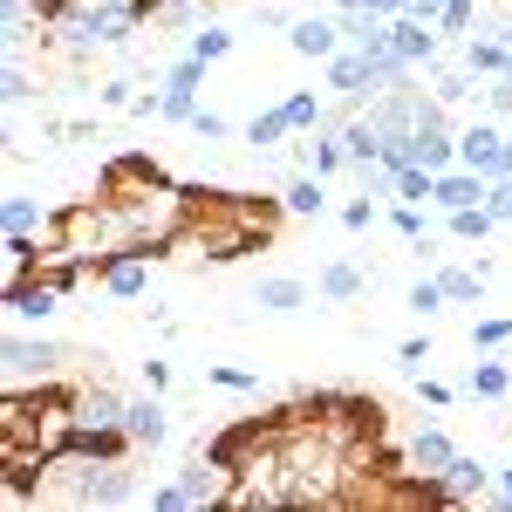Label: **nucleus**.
I'll list each match as a JSON object with an SVG mask.
<instances>
[{"instance_id": "obj_16", "label": "nucleus", "mask_w": 512, "mask_h": 512, "mask_svg": "<svg viewBox=\"0 0 512 512\" xmlns=\"http://www.w3.org/2000/svg\"><path fill=\"white\" fill-rule=\"evenodd\" d=\"M123 410H130V396H117V383H82L76 390V424H123Z\"/></svg>"}, {"instance_id": "obj_46", "label": "nucleus", "mask_w": 512, "mask_h": 512, "mask_svg": "<svg viewBox=\"0 0 512 512\" xmlns=\"http://www.w3.org/2000/svg\"><path fill=\"white\" fill-rule=\"evenodd\" d=\"M492 499H499V506H512V465L499 472V485H492Z\"/></svg>"}, {"instance_id": "obj_28", "label": "nucleus", "mask_w": 512, "mask_h": 512, "mask_svg": "<svg viewBox=\"0 0 512 512\" xmlns=\"http://www.w3.org/2000/svg\"><path fill=\"white\" fill-rule=\"evenodd\" d=\"M185 55H198L205 69H212V62H226V55H233V28H219V21L192 28V48H185Z\"/></svg>"}, {"instance_id": "obj_2", "label": "nucleus", "mask_w": 512, "mask_h": 512, "mask_svg": "<svg viewBox=\"0 0 512 512\" xmlns=\"http://www.w3.org/2000/svg\"><path fill=\"white\" fill-rule=\"evenodd\" d=\"M62 362H69V349L62 342H48V335H7L0 342V390H41V383H55L62 376Z\"/></svg>"}, {"instance_id": "obj_7", "label": "nucleus", "mask_w": 512, "mask_h": 512, "mask_svg": "<svg viewBox=\"0 0 512 512\" xmlns=\"http://www.w3.org/2000/svg\"><path fill=\"white\" fill-rule=\"evenodd\" d=\"M390 48L410 62V69H431L437 55H444V35H437V21H417V14H396L390 21Z\"/></svg>"}, {"instance_id": "obj_36", "label": "nucleus", "mask_w": 512, "mask_h": 512, "mask_svg": "<svg viewBox=\"0 0 512 512\" xmlns=\"http://www.w3.org/2000/svg\"><path fill=\"white\" fill-rule=\"evenodd\" d=\"M205 376H212L219 390H260V376H253V369H233V362H212Z\"/></svg>"}, {"instance_id": "obj_27", "label": "nucleus", "mask_w": 512, "mask_h": 512, "mask_svg": "<svg viewBox=\"0 0 512 512\" xmlns=\"http://www.w3.org/2000/svg\"><path fill=\"white\" fill-rule=\"evenodd\" d=\"M417 164L424 171H451L458 164V137L451 130H417Z\"/></svg>"}, {"instance_id": "obj_24", "label": "nucleus", "mask_w": 512, "mask_h": 512, "mask_svg": "<svg viewBox=\"0 0 512 512\" xmlns=\"http://www.w3.org/2000/svg\"><path fill=\"white\" fill-rule=\"evenodd\" d=\"M478 21H485V14H478V0H444V14H437V35H444V41H472V35H478Z\"/></svg>"}, {"instance_id": "obj_17", "label": "nucleus", "mask_w": 512, "mask_h": 512, "mask_svg": "<svg viewBox=\"0 0 512 512\" xmlns=\"http://www.w3.org/2000/svg\"><path fill=\"white\" fill-rule=\"evenodd\" d=\"M465 396H478V403H506V396H512V362L485 349L472 362V376H465Z\"/></svg>"}, {"instance_id": "obj_44", "label": "nucleus", "mask_w": 512, "mask_h": 512, "mask_svg": "<svg viewBox=\"0 0 512 512\" xmlns=\"http://www.w3.org/2000/svg\"><path fill=\"white\" fill-rule=\"evenodd\" d=\"M417 396H424L431 410H444V403H451V390H444V383H424V376H417Z\"/></svg>"}, {"instance_id": "obj_14", "label": "nucleus", "mask_w": 512, "mask_h": 512, "mask_svg": "<svg viewBox=\"0 0 512 512\" xmlns=\"http://www.w3.org/2000/svg\"><path fill=\"white\" fill-rule=\"evenodd\" d=\"M321 69H328V89L349 96V103H369V96H376V82H369V48H342V55L321 62Z\"/></svg>"}, {"instance_id": "obj_4", "label": "nucleus", "mask_w": 512, "mask_h": 512, "mask_svg": "<svg viewBox=\"0 0 512 512\" xmlns=\"http://www.w3.org/2000/svg\"><path fill=\"white\" fill-rule=\"evenodd\" d=\"M178 485H185V499H192V512H205V506H226V492H233V465L205 444V451H192L185 465H178Z\"/></svg>"}, {"instance_id": "obj_6", "label": "nucleus", "mask_w": 512, "mask_h": 512, "mask_svg": "<svg viewBox=\"0 0 512 512\" xmlns=\"http://www.w3.org/2000/svg\"><path fill=\"white\" fill-rule=\"evenodd\" d=\"M198 82H205V62H198V55L171 62V76H164V103H158L164 123H192L198 117Z\"/></svg>"}, {"instance_id": "obj_18", "label": "nucleus", "mask_w": 512, "mask_h": 512, "mask_svg": "<svg viewBox=\"0 0 512 512\" xmlns=\"http://www.w3.org/2000/svg\"><path fill=\"white\" fill-rule=\"evenodd\" d=\"M458 62H465V69H472V76H506V62H512V41H499V35H485V28H478L472 41H458Z\"/></svg>"}, {"instance_id": "obj_47", "label": "nucleus", "mask_w": 512, "mask_h": 512, "mask_svg": "<svg viewBox=\"0 0 512 512\" xmlns=\"http://www.w3.org/2000/svg\"><path fill=\"white\" fill-rule=\"evenodd\" d=\"M506 76H512V62H506Z\"/></svg>"}, {"instance_id": "obj_45", "label": "nucleus", "mask_w": 512, "mask_h": 512, "mask_svg": "<svg viewBox=\"0 0 512 512\" xmlns=\"http://www.w3.org/2000/svg\"><path fill=\"white\" fill-rule=\"evenodd\" d=\"M362 7H369L376 21H396V14H403V0H362Z\"/></svg>"}, {"instance_id": "obj_37", "label": "nucleus", "mask_w": 512, "mask_h": 512, "mask_svg": "<svg viewBox=\"0 0 512 512\" xmlns=\"http://www.w3.org/2000/svg\"><path fill=\"white\" fill-rule=\"evenodd\" d=\"M7 103H14V110H21V103H35V76L21 69V55L7 62Z\"/></svg>"}, {"instance_id": "obj_22", "label": "nucleus", "mask_w": 512, "mask_h": 512, "mask_svg": "<svg viewBox=\"0 0 512 512\" xmlns=\"http://www.w3.org/2000/svg\"><path fill=\"white\" fill-rule=\"evenodd\" d=\"M287 212H294V219H321V212H328V178H315V171H301V178H287Z\"/></svg>"}, {"instance_id": "obj_10", "label": "nucleus", "mask_w": 512, "mask_h": 512, "mask_svg": "<svg viewBox=\"0 0 512 512\" xmlns=\"http://www.w3.org/2000/svg\"><path fill=\"white\" fill-rule=\"evenodd\" d=\"M62 301H69V294H62L55 280H41V274H28V280L7 287V315L14 321H48V315H62Z\"/></svg>"}, {"instance_id": "obj_9", "label": "nucleus", "mask_w": 512, "mask_h": 512, "mask_svg": "<svg viewBox=\"0 0 512 512\" xmlns=\"http://www.w3.org/2000/svg\"><path fill=\"white\" fill-rule=\"evenodd\" d=\"M96 287H103L110 301H137V294L151 287V253L130 246V253H117V260H103V267H96Z\"/></svg>"}, {"instance_id": "obj_20", "label": "nucleus", "mask_w": 512, "mask_h": 512, "mask_svg": "<svg viewBox=\"0 0 512 512\" xmlns=\"http://www.w3.org/2000/svg\"><path fill=\"white\" fill-rule=\"evenodd\" d=\"M253 308H267V315H294V308H308V280L294 274H274L253 287Z\"/></svg>"}, {"instance_id": "obj_26", "label": "nucleus", "mask_w": 512, "mask_h": 512, "mask_svg": "<svg viewBox=\"0 0 512 512\" xmlns=\"http://www.w3.org/2000/svg\"><path fill=\"white\" fill-rule=\"evenodd\" d=\"M239 137H246V144H253V151H274L280 137H294V123H287V110H280V103H274V110H260V117L246 123V130H239Z\"/></svg>"}, {"instance_id": "obj_21", "label": "nucleus", "mask_w": 512, "mask_h": 512, "mask_svg": "<svg viewBox=\"0 0 512 512\" xmlns=\"http://www.w3.org/2000/svg\"><path fill=\"white\" fill-rule=\"evenodd\" d=\"M342 144H349V164H355V171H362V164H376V158H383V123L362 110V117L342 123Z\"/></svg>"}, {"instance_id": "obj_39", "label": "nucleus", "mask_w": 512, "mask_h": 512, "mask_svg": "<svg viewBox=\"0 0 512 512\" xmlns=\"http://www.w3.org/2000/svg\"><path fill=\"white\" fill-rule=\"evenodd\" d=\"M192 130H198V144H226V137H233V123L219 117V110H198Z\"/></svg>"}, {"instance_id": "obj_5", "label": "nucleus", "mask_w": 512, "mask_h": 512, "mask_svg": "<svg viewBox=\"0 0 512 512\" xmlns=\"http://www.w3.org/2000/svg\"><path fill=\"white\" fill-rule=\"evenodd\" d=\"M123 431H130V444L151 458V451H164L171 444V410H164V396L158 390H144V396H130V410H123Z\"/></svg>"}, {"instance_id": "obj_40", "label": "nucleus", "mask_w": 512, "mask_h": 512, "mask_svg": "<svg viewBox=\"0 0 512 512\" xmlns=\"http://www.w3.org/2000/svg\"><path fill=\"white\" fill-rule=\"evenodd\" d=\"M485 110L506 123L512 117V76H492V89H485Z\"/></svg>"}, {"instance_id": "obj_33", "label": "nucleus", "mask_w": 512, "mask_h": 512, "mask_svg": "<svg viewBox=\"0 0 512 512\" xmlns=\"http://www.w3.org/2000/svg\"><path fill=\"white\" fill-rule=\"evenodd\" d=\"M390 226L403 239H431V226H424V205H410V198H396L390 205Z\"/></svg>"}, {"instance_id": "obj_23", "label": "nucleus", "mask_w": 512, "mask_h": 512, "mask_svg": "<svg viewBox=\"0 0 512 512\" xmlns=\"http://www.w3.org/2000/svg\"><path fill=\"white\" fill-rule=\"evenodd\" d=\"M0 253H7V287H14V280H28L41 267L48 239H41V233H7V246H0Z\"/></svg>"}, {"instance_id": "obj_25", "label": "nucleus", "mask_w": 512, "mask_h": 512, "mask_svg": "<svg viewBox=\"0 0 512 512\" xmlns=\"http://www.w3.org/2000/svg\"><path fill=\"white\" fill-rule=\"evenodd\" d=\"M444 226H451V239L472 246V239H485L492 226H499V212H492V205H458V212H444Z\"/></svg>"}, {"instance_id": "obj_31", "label": "nucleus", "mask_w": 512, "mask_h": 512, "mask_svg": "<svg viewBox=\"0 0 512 512\" xmlns=\"http://www.w3.org/2000/svg\"><path fill=\"white\" fill-rule=\"evenodd\" d=\"M0 219H7V233H48V219H55V212H41L35 198H7V205H0Z\"/></svg>"}, {"instance_id": "obj_12", "label": "nucleus", "mask_w": 512, "mask_h": 512, "mask_svg": "<svg viewBox=\"0 0 512 512\" xmlns=\"http://www.w3.org/2000/svg\"><path fill=\"white\" fill-rule=\"evenodd\" d=\"M485 192H492V178H485V171H472V164H451V171H437L431 205H437V212H458V205H485Z\"/></svg>"}, {"instance_id": "obj_13", "label": "nucleus", "mask_w": 512, "mask_h": 512, "mask_svg": "<svg viewBox=\"0 0 512 512\" xmlns=\"http://www.w3.org/2000/svg\"><path fill=\"white\" fill-rule=\"evenodd\" d=\"M437 478H444V506H478V499H492V472H485L478 458H465V451H458Z\"/></svg>"}, {"instance_id": "obj_42", "label": "nucleus", "mask_w": 512, "mask_h": 512, "mask_svg": "<svg viewBox=\"0 0 512 512\" xmlns=\"http://www.w3.org/2000/svg\"><path fill=\"white\" fill-rule=\"evenodd\" d=\"M96 96H103V103H110V110H130V103H137V96H130V82H103V89H96Z\"/></svg>"}, {"instance_id": "obj_1", "label": "nucleus", "mask_w": 512, "mask_h": 512, "mask_svg": "<svg viewBox=\"0 0 512 512\" xmlns=\"http://www.w3.org/2000/svg\"><path fill=\"white\" fill-rule=\"evenodd\" d=\"M103 198L123 212V226L137 239V253H178L185 246V226H192V185H171L164 171H151L144 158H117L103 171Z\"/></svg>"}, {"instance_id": "obj_43", "label": "nucleus", "mask_w": 512, "mask_h": 512, "mask_svg": "<svg viewBox=\"0 0 512 512\" xmlns=\"http://www.w3.org/2000/svg\"><path fill=\"white\" fill-rule=\"evenodd\" d=\"M144 390H171V362H158V355H151V362H144Z\"/></svg>"}, {"instance_id": "obj_35", "label": "nucleus", "mask_w": 512, "mask_h": 512, "mask_svg": "<svg viewBox=\"0 0 512 512\" xmlns=\"http://www.w3.org/2000/svg\"><path fill=\"white\" fill-rule=\"evenodd\" d=\"M512 342V321L506 315H492V321H478L472 328V349H506Z\"/></svg>"}, {"instance_id": "obj_19", "label": "nucleus", "mask_w": 512, "mask_h": 512, "mask_svg": "<svg viewBox=\"0 0 512 512\" xmlns=\"http://www.w3.org/2000/svg\"><path fill=\"white\" fill-rule=\"evenodd\" d=\"M362 287H369V280H362V267H349V260H328V267L315 274V294H321V301H335V308L362 301Z\"/></svg>"}, {"instance_id": "obj_30", "label": "nucleus", "mask_w": 512, "mask_h": 512, "mask_svg": "<svg viewBox=\"0 0 512 512\" xmlns=\"http://www.w3.org/2000/svg\"><path fill=\"white\" fill-rule=\"evenodd\" d=\"M444 294H451V301H458V308H472L478 294H485V260H478V267H444Z\"/></svg>"}, {"instance_id": "obj_34", "label": "nucleus", "mask_w": 512, "mask_h": 512, "mask_svg": "<svg viewBox=\"0 0 512 512\" xmlns=\"http://www.w3.org/2000/svg\"><path fill=\"white\" fill-rule=\"evenodd\" d=\"M144 506H158V512H192V499H185V485H178V478H164V485H151V492H144Z\"/></svg>"}, {"instance_id": "obj_15", "label": "nucleus", "mask_w": 512, "mask_h": 512, "mask_svg": "<svg viewBox=\"0 0 512 512\" xmlns=\"http://www.w3.org/2000/svg\"><path fill=\"white\" fill-rule=\"evenodd\" d=\"M451 458H458V444H451V437L437 431V424H431V431H417L410 444H403V465H410L417 478H437L444 465H451Z\"/></svg>"}, {"instance_id": "obj_41", "label": "nucleus", "mask_w": 512, "mask_h": 512, "mask_svg": "<svg viewBox=\"0 0 512 512\" xmlns=\"http://www.w3.org/2000/svg\"><path fill=\"white\" fill-rule=\"evenodd\" d=\"M485 205L499 212V226H512V178H492V192H485Z\"/></svg>"}, {"instance_id": "obj_8", "label": "nucleus", "mask_w": 512, "mask_h": 512, "mask_svg": "<svg viewBox=\"0 0 512 512\" xmlns=\"http://www.w3.org/2000/svg\"><path fill=\"white\" fill-rule=\"evenodd\" d=\"M287 48H294L301 62H335V55H342V28H335V14H301V21L287 28Z\"/></svg>"}, {"instance_id": "obj_38", "label": "nucleus", "mask_w": 512, "mask_h": 512, "mask_svg": "<svg viewBox=\"0 0 512 512\" xmlns=\"http://www.w3.org/2000/svg\"><path fill=\"white\" fill-rule=\"evenodd\" d=\"M342 226H349V233H369V226H376V198L369 192L349 198V205H342Z\"/></svg>"}, {"instance_id": "obj_32", "label": "nucleus", "mask_w": 512, "mask_h": 512, "mask_svg": "<svg viewBox=\"0 0 512 512\" xmlns=\"http://www.w3.org/2000/svg\"><path fill=\"white\" fill-rule=\"evenodd\" d=\"M444 301H451V294H444V280H410V294H403V308H410V315H424V321H431Z\"/></svg>"}, {"instance_id": "obj_3", "label": "nucleus", "mask_w": 512, "mask_h": 512, "mask_svg": "<svg viewBox=\"0 0 512 512\" xmlns=\"http://www.w3.org/2000/svg\"><path fill=\"white\" fill-rule=\"evenodd\" d=\"M137 458H144V451H130V458H96V465H89V512H117V506H137V499H144Z\"/></svg>"}, {"instance_id": "obj_29", "label": "nucleus", "mask_w": 512, "mask_h": 512, "mask_svg": "<svg viewBox=\"0 0 512 512\" xmlns=\"http://www.w3.org/2000/svg\"><path fill=\"white\" fill-rule=\"evenodd\" d=\"M280 110H287V123H294V137H301V130H321V123H328V110H321V96H315V89H294V96H280Z\"/></svg>"}, {"instance_id": "obj_11", "label": "nucleus", "mask_w": 512, "mask_h": 512, "mask_svg": "<svg viewBox=\"0 0 512 512\" xmlns=\"http://www.w3.org/2000/svg\"><path fill=\"white\" fill-rule=\"evenodd\" d=\"M499 151H506V130H499V117H478L458 130V164H472V171H499Z\"/></svg>"}]
</instances>
